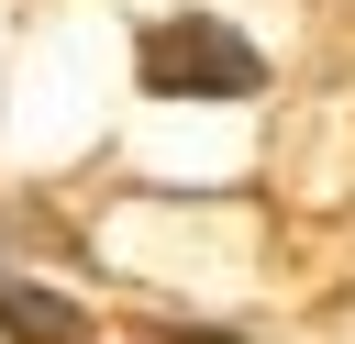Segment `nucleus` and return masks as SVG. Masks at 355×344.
Here are the masks:
<instances>
[{
	"mask_svg": "<svg viewBox=\"0 0 355 344\" xmlns=\"http://www.w3.org/2000/svg\"><path fill=\"white\" fill-rule=\"evenodd\" d=\"M133 67H144V89H166V100H244V89L266 78V55H255L233 22H155Z\"/></svg>",
	"mask_w": 355,
	"mask_h": 344,
	"instance_id": "f257e3e1",
	"label": "nucleus"
},
{
	"mask_svg": "<svg viewBox=\"0 0 355 344\" xmlns=\"http://www.w3.org/2000/svg\"><path fill=\"white\" fill-rule=\"evenodd\" d=\"M0 333H22V344H78L89 322H78L67 289H22V277H11V289H0Z\"/></svg>",
	"mask_w": 355,
	"mask_h": 344,
	"instance_id": "f03ea898",
	"label": "nucleus"
}]
</instances>
